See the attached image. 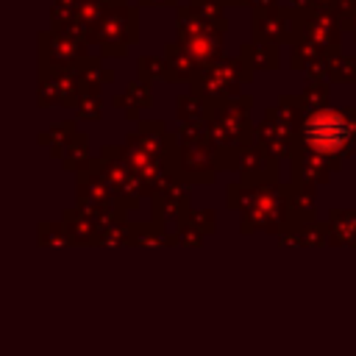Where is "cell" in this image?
Segmentation results:
<instances>
[{
  "label": "cell",
  "instance_id": "cell-1",
  "mask_svg": "<svg viewBox=\"0 0 356 356\" xmlns=\"http://www.w3.org/2000/svg\"><path fill=\"white\" fill-rule=\"evenodd\" d=\"M348 136H350V125L337 111H323V114L312 117L306 125V142L320 153L339 150L348 142Z\"/></svg>",
  "mask_w": 356,
  "mask_h": 356
}]
</instances>
